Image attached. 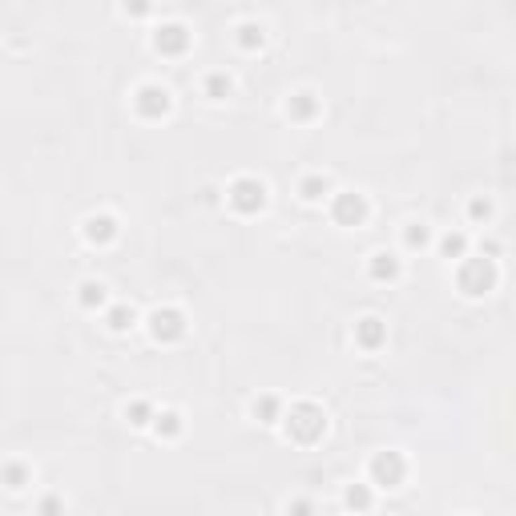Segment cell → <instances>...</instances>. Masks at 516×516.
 <instances>
[{
  "instance_id": "obj_1",
  "label": "cell",
  "mask_w": 516,
  "mask_h": 516,
  "mask_svg": "<svg viewBox=\"0 0 516 516\" xmlns=\"http://www.w3.org/2000/svg\"><path fill=\"white\" fill-rule=\"evenodd\" d=\"M287 432L290 440H299V444H315V440H322V432H327V416H322V407L319 403H294L290 407V416H287Z\"/></svg>"
},
{
  "instance_id": "obj_2",
  "label": "cell",
  "mask_w": 516,
  "mask_h": 516,
  "mask_svg": "<svg viewBox=\"0 0 516 516\" xmlns=\"http://www.w3.org/2000/svg\"><path fill=\"white\" fill-rule=\"evenodd\" d=\"M456 278H460V290L476 299V294H488L496 287V266H492V258H468Z\"/></svg>"
},
{
  "instance_id": "obj_3",
  "label": "cell",
  "mask_w": 516,
  "mask_h": 516,
  "mask_svg": "<svg viewBox=\"0 0 516 516\" xmlns=\"http://www.w3.org/2000/svg\"><path fill=\"white\" fill-rule=\"evenodd\" d=\"M230 206L238 210V214H258V210L266 206V186L258 177H238L230 186Z\"/></svg>"
},
{
  "instance_id": "obj_4",
  "label": "cell",
  "mask_w": 516,
  "mask_h": 516,
  "mask_svg": "<svg viewBox=\"0 0 516 516\" xmlns=\"http://www.w3.org/2000/svg\"><path fill=\"white\" fill-rule=\"evenodd\" d=\"M149 335L158 339V343H174V339L186 335V315L174 311V306H161L149 315Z\"/></svg>"
},
{
  "instance_id": "obj_5",
  "label": "cell",
  "mask_w": 516,
  "mask_h": 516,
  "mask_svg": "<svg viewBox=\"0 0 516 516\" xmlns=\"http://www.w3.org/2000/svg\"><path fill=\"white\" fill-rule=\"evenodd\" d=\"M403 472H407V464H403L400 452H379V456L371 460V480L383 484V488H395V484H403Z\"/></svg>"
},
{
  "instance_id": "obj_6",
  "label": "cell",
  "mask_w": 516,
  "mask_h": 516,
  "mask_svg": "<svg viewBox=\"0 0 516 516\" xmlns=\"http://www.w3.org/2000/svg\"><path fill=\"white\" fill-rule=\"evenodd\" d=\"M331 214L339 226H359L367 218V202H363V194H339L331 202Z\"/></svg>"
},
{
  "instance_id": "obj_7",
  "label": "cell",
  "mask_w": 516,
  "mask_h": 516,
  "mask_svg": "<svg viewBox=\"0 0 516 516\" xmlns=\"http://www.w3.org/2000/svg\"><path fill=\"white\" fill-rule=\"evenodd\" d=\"M133 105L142 117H165L170 113V93L161 89V85H142L137 97H133Z\"/></svg>"
},
{
  "instance_id": "obj_8",
  "label": "cell",
  "mask_w": 516,
  "mask_h": 516,
  "mask_svg": "<svg viewBox=\"0 0 516 516\" xmlns=\"http://www.w3.org/2000/svg\"><path fill=\"white\" fill-rule=\"evenodd\" d=\"M154 45H158V53H165V57H177V53L190 48V32H186V25H161V29L154 32Z\"/></svg>"
},
{
  "instance_id": "obj_9",
  "label": "cell",
  "mask_w": 516,
  "mask_h": 516,
  "mask_svg": "<svg viewBox=\"0 0 516 516\" xmlns=\"http://www.w3.org/2000/svg\"><path fill=\"white\" fill-rule=\"evenodd\" d=\"M355 343H359V347H367V351L383 347V343H387V322L375 319V315L359 319V322H355Z\"/></svg>"
},
{
  "instance_id": "obj_10",
  "label": "cell",
  "mask_w": 516,
  "mask_h": 516,
  "mask_svg": "<svg viewBox=\"0 0 516 516\" xmlns=\"http://www.w3.org/2000/svg\"><path fill=\"white\" fill-rule=\"evenodd\" d=\"M85 238L89 242H113L117 238V222H113L109 214H93V218L85 222Z\"/></svg>"
},
{
  "instance_id": "obj_11",
  "label": "cell",
  "mask_w": 516,
  "mask_h": 516,
  "mask_svg": "<svg viewBox=\"0 0 516 516\" xmlns=\"http://www.w3.org/2000/svg\"><path fill=\"white\" fill-rule=\"evenodd\" d=\"M287 113L294 117V121H311V117L319 113V101H315L311 93H294V97L287 101Z\"/></svg>"
},
{
  "instance_id": "obj_12",
  "label": "cell",
  "mask_w": 516,
  "mask_h": 516,
  "mask_svg": "<svg viewBox=\"0 0 516 516\" xmlns=\"http://www.w3.org/2000/svg\"><path fill=\"white\" fill-rule=\"evenodd\" d=\"M371 278H379V283H391V278H395V274H400V262H395V258L391 254H383V250H379V254H371Z\"/></svg>"
},
{
  "instance_id": "obj_13",
  "label": "cell",
  "mask_w": 516,
  "mask_h": 516,
  "mask_svg": "<svg viewBox=\"0 0 516 516\" xmlns=\"http://www.w3.org/2000/svg\"><path fill=\"white\" fill-rule=\"evenodd\" d=\"M254 419H262V423H278V419H283V403L274 400V395L254 400Z\"/></svg>"
},
{
  "instance_id": "obj_14",
  "label": "cell",
  "mask_w": 516,
  "mask_h": 516,
  "mask_svg": "<svg viewBox=\"0 0 516 516\" xmlns=\"http://www.w3.org/2000/svg\"><path fill=\"white\" fill-rule=\"evenodd\" d=\"M125 419L133 423V428H145L149 419H158V416H154V407H149L145 400H133V403L125 407Z\"/></svg>"
},
{
  "instance_id": "obj_15",
  "label": "cell",
  "mask_w": 516,
  "mask_h": 516,
  "mask_svg": "<svg viewBox=\"0 0 516 516\" xmlns=\"http://www.w3.org/2000/svg\"><path fill=\"white\" fill-rule=\"evenodd\" d=\"M230 89H234V81L226 77V73H210L206 77V97H214V101H222Z\"/></svg>"
},
{
  "instance_id": "obj_16",
  "label": "cell",
  "mask_w": 516,
  "mask_h": 516,
  "mask_svg": "<svg viewBox=\"0 0 516 516\" xmlns=\"http://www.w3.org/2000/svg\"><path fill=\"white\" fill-rule=\"evenodd\" d=\"M299 194H303L306 202H319L322 194H327V177H319V174L303 177V186H299Z\"/></svg>"
},
{
  "instance_id": "obj_17",
  "label": "cell",
  "mask_w": 516,
  "mask_h": 516,
  "mask_svg": "<svg viewBox=\"0 0 516 516\" xmlns=\"http://www.w3.org/2000/svg\"><path fill=\"white\" fill-rule=\"evenodd\" d=\"M101 303H105V287H101V283H81V306L93 311V306H101Z\"/></svg>"
},
{
  "instance_id": "obj_18",
  "label": "cell",
  "mask_w": 516,
  "mask_h": 516,
  "mask_svg": "<svg viewBox=\"0 0 516 516\" xmlns=\"http://www.w3.org/2000/svg\"><path fill=\"white\" fill-rule=\"evenodd\" d=\"M238 45L242 48H262V25H242V29H238Z\"/></svg>"
},
{
  "instance_id": "obj_19",
  "label": "cell",
  "mask_w": 516,
  "mask_h": 516,
  "mask_svg": "<svg viewBox=\"0 0 516 516\" xmlns=\"http://www.w3.org/2000/svg\"><path fill=\"white\" fill-rule=\"evenodd\" d=\"M109 327H113V331H129V327H133V306H113V311H109Z\"/></svg>"
},
{
  "instance_id": "obj_20",
  "label": "cell",
  "mask_w": 516,
  "mask_h": 516,
  "mask_svg": "<svg viewBox=\"0 0 516 516\" xmlns=\"http://www.w3.org/2000/svg\"><path fill=\"white\" fill-rule=\"evenodd\" d=\"M158 432L161 435H177V432H182V416H177V412H161V416H158Z\"/></svg>"
},
{
  "instance_id": "obj_21",
  "label": "cell",
  "mask_w": 516,
  "mask_h": 516,
  "mask_svg": "<svg viewBox=\"0 0 516 516\" xmlns=\"http://www.w3.org/2000/svg\"><path fill=\"white\" fill-rule=\"evenodd\" d=\"M440 250H444V254L448 258H460L468 250V242H464V234H448V238L440 242Z\"/></svg>"
},
{
  "instance_id": "obj_22",
  "label": "cell",
  "mask_w": 516,
  "mask_h": 516,
  "mask_svg": "<svg viewBox=\"0 0 516 516\" xmlns=\"http://www.w3.org/2000/svg\"><path fill=\"white\" fill-rule=\"evenodd\" d=\"M403 238H407V246H428V238H432V234H428V226H407V234H403Z\"/></svg>"
},
{
  "instance_id": "obj_23",
  "label": "cell",
  "mask_w": 516,
  "mask_h": 516,
  "mask_svg": "<svg viewBox=\"0 0 516 516\" xmlns=\"http://www.w3.org/2000/svg\"><path fill=\"white\" fill-rule=\"evenodd\" d=\"M468 214H472L476 222H484V218L492 214V202H488V198H472V202H468Z\"/></svg>"
},
{
  "instance_id": "obj_24",
  "label": "cell",
  "mask_w": 516,
  "mask_h": 516,
  "mask_svg": "<svg viewBox=\"0 0 516 516\" xmlns=\"http://www.w3.org/2000/svg\"><path fill=\"white\" fill-rule=\"evenodd\" d=\"M149 8H154V0H125V13L129 16H145Z\"/></svg>"
},
{
  "instance_id": "obj_25",
  "label": "cell",
  "mask_w": 516,
  "mask_h": 516,
  "mask_svg": "<svg viewBox=\"0 0 516 516\" xmlns=\"http://www.w3.org/2000/svg\"><path fill=\"white\" fill-rule=\"evenodd\" d=\"M4 480H8V488H20V480H25V468H20V464H8V468H4Z\"/></svg>"
},
{
  "instance_id": "obj_26",
  "label": "cell",
  "mask_w": 516,
  "mask_h": 516,
  "mask_svg": "<svg viewBox=\"0 0 516 516\" xmlns=\"http://www.w3.org/2000/svg\"><path fill=\"white\" fill-rule=\"evenodd\" d=\"M347 504H355V508H367L371 496L363 492V488H351V492H347Z\"/></svg>"
}]
</instances>
